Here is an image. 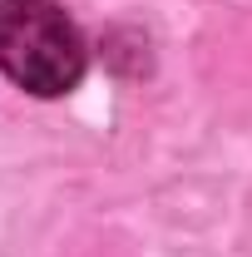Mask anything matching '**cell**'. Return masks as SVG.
<instances>
[{
	"instance_id": "cell-1",
	"label": "cell",
	"mask_w": 252,
	"mask_h": 257,
	"mask_svg": "<svg viewBox=\"0 0 252 257\" xmlns=\"http://www.w3.org/2000/svg\"><path fill=\"white\" fill-rule=\"evenodd\" d=\"M84 35L55 0H0V74L35 99H60L84 79Z\"/></svg>"
}]
</instances>
